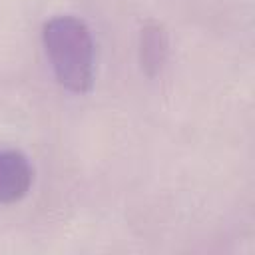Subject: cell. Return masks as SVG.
<instances>
[{"label":"cell","instance_id":"1","mask_svg":"<svg viewBox=\"0 0 255 255\" xmlns=\"http://www.w3.org/2000/svg\"><path fill=\"white\" fill-rule=\"evenodd\" d=\"M42 42L56 80L70 92H88L94 82V40L86 22L54 16L42 28Z\"/></svg>","mask_w":255,"mask_h":255},{"label":"cell","instance_id":"2","mask_svg":"<svg viewBox=\"0 0 255 255\" xmlns=\"http://www.w3.org/2000/svg\"><path fill=\"white\" fill-rule=\"evenodd\" d=\"M34 181L30 159L14 147H0V203L10 205L26 197Z\"/></svg>","mask_w":255,"mask_h":255},{"label":"cell","instance_id":"3","mask_svg":"<svg viewBox=\"0 0 255 255\" xmlns=\"http://www.w3.org/2000/svg\"><path fill=\"white\" fill-rule=\"evenodd\" d=\"M165 54H167V38H165L163 28L157 24L145 26L141 30V40H139L141 68L149 76H155L165 62Z\"/></svg>","mask_w":255,"mask_h":255}]
</instances>
